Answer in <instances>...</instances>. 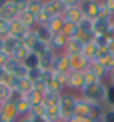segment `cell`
<instances>
[{"label": "cell", "instance_id": "46", "mask_svg": "<svg viewBox=\"0 0 114 122\" xmlns=\"http://www.w3.org/2000/svg\"><path fill=\"white\" fill-rule=\"evenodd\" d=\"M15 9H17V14H24L27 10V0H15Z\"/></svg>", "mask_w": 114, "mask_h": 122}, {"label": "cell", "instance_id": "3", "mask_svg": "<svg viewBox=\"0 0 114 122\" xmlns=\"http://www.w3.org/2000/svg\"><path fill=\"white\" fill-rule=\"evenodd\" d=\"M65 2H67V10L64 14V20L79 25L84 20V14L79 7V2H76V0H65Z\"/></svg>", "mask_w": 114, "mask_h": 122}, {"label": "cell", "instance_id": "61", "mask_svg": "<svg viewBox=\"0 0 114 122\" xmlns=\"http://www.w3.org/2000/svg\"><path fill=\"white\" fill-rule=\"evenodd\" d=\"M0 105H2V102H0Z\"/></svg>", "mask_w": 114, "mask_h": 122}, {"label": "cell", "instance_id": "10", "mask_svg": "<svg viewBox=\"0 0 114 122\" xmlns=\"http://www.w3.org/2000/svg\"><path fill=\"white\" fill-rule=\"evenodd\" d=\"M29 30L30 29H27L19 19H15V20H12L10 22V37H14V39H17L19 42H22L24 40V37L29 34Z\"/></svg>", "mask_w": 114, "mask_h": 122}, {"label": "cell", "instance_id": "20", "mask_svg": "<svg viewBox=\"0 0 114 122\" xmlns=\"http://www.w3.org/2000/svg\"><path fill=\"white\" fill-rule=\"evenodd\" d=\"M104 110H106L104 104H92L91 102V115H89V119L92 122H101V119L104 115Z\"/></svg>", "mask_w": 114, "mask_h": 122}, {"label": "cell", "instance_id": "22", "mask_svg": "<svg viewBox=\"0 0 114 122\" xmlns=\"http://www.w3.org/2000/svg\"><path fill=\"white\" fill-rule=\"evenodd\" d=\"M44 10V2L40 0H27V12H30L32 15H39Z\"/></svg>", "mask_w": 114, "mask_h": 122}, {"label": "cell", "instance_id": "41", "mask_svg": "<svg viewBox=\"0 0 114 122\" xmlns=\"http://www.w3.org/2000/svg\"><path fill=\"white\" fill-rule=\"evenodd\" d=\"M27 79H29V80H32V82L40 80V79H42V70H40V69H32V70H29Z\"/></svg>", "mask_w": 114, "mask_h": 122}, {"label": "cell", "instance_id": "21", "mask_svg": "<svg viewBox=\"0 0 114 122\" xmlns=\"http://www.w3.org/2000/svg\"><path fill=\"white\" fill-rule=\"evenodd\" d=\"M17 19H19V20H20L27 29H30V30L37 27V17H35V15H32V14H30V12H27V10H25L24 14H20Z\"/></svg>", "mask_w": 114, "mask_h": 122}, {"label": "cell", "instance_id": "12", "mask_svg": "<svg viewBox=\"0 0 114 122\" xmlns=\"http://www.w3.org/2000/svg\"><path fill=\"white\" fill-rule=\"evenodd\" d=\"M55 55H57V54H55L52 49H47L44 54H40V55H39V67H40V70H52Z\"/></svg>", "mask_w": 114, "mask_h": 122}, {"label": "cell", "instance_id": "5", "mask_svg": "<svg viewBox=\"0 0 114 122\" xmlns=\"http://www.w3.org/2000/svg\"><path fill=\"white\" fill-rule=\"evenodd\" d=\"M20 119L17 105L12 102H4L0 105V122H17Z\"/></svg>", "mask_w": 114, "mask_h": 122}, {"label": "cell", "instance_id": "49", "mask_svg": "<svg viewBox=\"0 0 114 122\" xmlns=\"http://www.w3.org/2000/svg\"><path fill=\"white\" fill-rule=\"evenodd\" d=\"M106 39H107V42H114V25H111L107 30H106Z\"/></svg>", "mask_w": 114, "mask_h": 122}, {"label": "cell", "instance_id": "13", "mask_svg": "<svg viewBox=\"0 0 114 122\" xmlns=\"http://www.w3.org/2000/svg\"><path fill=\"white\" fill-rule=\"evenodd\" d=\"M89 115H91V102H87L86 99L79 97L77 104H76L74 117H77V119H89Z\"/></svg>", "mask_w": 114, "mask_h": 122}, {"label": "cell", "instance_id": "2", "mask_svg": "<svg viewBox=\"0 0 114 122\" xmlns=\"http://www.w3.org/2000/svg\"><path fill=\"white\" fill-rule=\"evenodd\" d=\"M77 99H79L77 94H71V92H64V94H60L59 110H60V117H62L64 122H67L69 119L74 117V110H76Z\"/></svg>", "mask_w": 114, "mask_h": 122}, {"label": "cell", "instance_id": "50", "mask_svg": "<svg viewBox=\"0 0 114 122\" xmlns=\"http://www.w3.org/2000/svg\"><path fill=\"white\" fill-rule=\"evenodd\" d=\"M9 59H10V57H9L7 54H4V52H0V65H2V67H4V65L7 64V60H9Z\"/></svg>", "mask_w": 114, "mask_h": 122}, {"label": "cell", "instance_id": "14", "mask_svg": "<svg viewBox=\"0 0 114 122\" xmlns=\"http://www.w3.org/2000/svg\"><path fill=\"white\" fill-rule=\"evenodd\" d=\"M87 72H91L94 77H97L99 80H102L106 75H109V72L104 69V65L99 62V60H91L89 62V67H87Z\"/></svg>", "mask_w": 114, "mask_h": 122}, {"label": "cell", "instance_id": "52", "mask_svg": "<svg viewBox=\"0 0 114 122\" xmlns=\"http://www.w3.org/2000/svg\"><path fill=\"white\" fill-rule=\"evenodd\" d=\"M107 52L114 55V42H109V44H107Z\"/></svg>", "mask_w": 114, "mask_h": 122}, {"label": "cell", "instance_id": "29", "mask_svg": "<svg viewBox=\"0 0 114 122\" xmlns=\"http://www.w3.org/2000/svg\"><path fill=\"white\" fill-rule=\"evenodd\" d=\"M76 39H77L79 42H82L84 45H86V44H91V42L94 40V32H86V30H81V29H79Z\"/></svg>", "mask_w": 114, "mask_h": 122}, {"label": "cell", "instance_id": "51", "mask_svg": "<svg viewBox=\"0 0 114 122\" xmlns=\"http://www.w3.org/2000/svg\"><path fill=\"white\" fill-rule=\"evenodd\" d=\"M67 122H92L91 119H77V117H72V119H69Z\"/></svg>", "mask_w": 114, "mask_h": 122}, {"label": "cell", "instance_id": "42", "mask_svg": "<svg viewBox=\"0 0 114 122\" xmlns=\"http://www.w3.org/2000/svg\"><path fill=\"white\" fill-rule=\"evenodd\" d=\"M54 79L62 85V87H67V79H69V74H60V72H54Z\"/></svg>", "mask_w": 114, "mask_h": 122}, {"label": "cell", "instance_id": "34", "mask_svg": "<svg viewBox=\"0 0 114 122\" xmlns=\"http://www.w3.org/2000/svg\"><path fill=\"white\" fill-rule=\"evenodd\" d=\"M19 65H20V62H19V60H15V59H14V57H10V59H9V60H7V64H5V65H4V70H5V72H9V74H12V75H14V72H15V70H17V67H19Z\"/></svg>", "mask_w": 114, "mask_h": 122}, {"label": "cell", "instance_id": "45", "mask_svg": "<svg viewBox=\"0 0 114 122\" xmlns=\"http://www.w3.org/2000/svg\"><path fill=\"white\" fill-rule=\"evenodd\" d=\"M101 122H114V109H106Z\"/></svg>", "mask_w": 114, "mask_h": 122}, {"label": "cell", "instance_id": "53", "mask_svg": "<svg viewBox=\"0 0 114 122\" xmlns=\"http://www.w3.org/2000/svg\"><path fill=\"white\" fill-rule=\"evenodd\" d=\"M17 122H32V119H30V117L27 115V117H20V119H19Z\"/></svg>", "mask_w": 114, "mask_h": 122}, {"label": "cell", "instance_id": "30", "mask_svg": "<svg viewBox=\"0 0 114 122\" xmlns=\"http://www.w3.org/2000/svg\"><path fill=\"white\" fill-rule=\"evenodd\" d=\"M24 95L25 94H29V92H32L34 90V82L32 80H29V79H20L19 80V87H17Z\"/></svg>", "mask_w": 114, "mask_h": 122}, {"label": "cell", "instance_id": "60", "mask_svg": "<svg viewBox=\"0 0 114 122\" xmlns=\"http://www.w3.org/2000/svg\"><path fill=\"white\" fill-rule=\"evenodd\" d=\"M59 122H64V120H59Z\"/></svg>", "mask_w": 114, "mask_h": 122}, {"label": "cell", "instance_id": "26", "mask_svg": "<svg viewBox=\"0 0 114 122\" xmlns=\"http://www.w3.org/2000/svg\"><path fill=\"white\" fill-rule=\"evenodd\" d=\"M45 112H47V109H45V105L42 102L39 105H32L29 117H32V119H45Z\"/></svg>", "mask_w": 114, "mask_h": 122}, {"label": "cell", "instance_id": "4", "mask_svg": "<svg viewBox=\"0 0 114 122\" xmlns=\"http://www.w3.org/2000/svg\"><path fill=\"white\" fill-rule=\"evenodd\" d=\"M79 7L84 14L86 19L89 20H96L101 14L102 9V2H96V0H84V2H79Z\"/></svg>", "mask_w": 114, "mask_h": 122}, {"label": "cell", "instance_id": "35", "mask_svg": "<svg viewBox=\"0 0 114 122\" xmlns=\"http://www.w3.org/2000/svg\"><path fill=\"white\" fill-rule=\"evenodd\" d=\"M24 97H25V95H24V94H22L19 89H12V90H10V97H9V100H7V102L19 104L20 100H24Z\"/></svg>", "mask_w": 114, "mask_h": 122}, {"label": "cell", "instance_id": "6", "mask_svg": "<svg viewBox=\"0 0 114 122\" xmlns=\"http://www.w3.org/2000/svg\"><path fill=\"white\" fill-rule=\"evenodd\" d=\"M44 10H47L50 17H64L67 10V2L65 0H49V2H44Z\"/></svg>", "mask_w": 114, "mask_h": 122}, {"label": "cell", "instance_id": "37", "mask_svg": "<svg viewBox=\"0 0 114 122\" xmlns=\"http://www.w3.org/2000/svg\"><path fill=\"white\" fill-rule=\"evenodd\" d=\"M10 35V22L0 20V39H5Z\"/></svg>", "mask_w": 114, "mask_h": 122}, {"label": "cell", "instance_id": "38", "mask_svg": "<svg viewBox=\"0 0 114 122\" xmlns=\"http://www.w3.org/2000/svg\"><path fill=\"white\" fill-rule=\"evenodd\" d=\"M94 44H96V47L97 49H107V39H106V35H94V40H92Z\"/></svg>", "mask_w": 114, "mask_h": 122}, {"label": "cell", "instance_id": "1", "mask_svg": "<svg viewBox=\"0 0 114 122\" xmlns=\"http://www.w3.org/2000/svg\"><path fill=\"white\" fill-rule=\"evenodd\" d=\"M106 94H107V84L104 80H101V82L86 85L79 97H82V99H86L87 102H92V104H104Z\"/></svg>", "mask_w": 114, "mask_h": 122}, {"label": "cell", "instance_id": "48", "mask_svg": "<svg viewBox=\"0 0 114 122\" xmlns=\"http://www.w3.org/2000/svg\"><path fill=\"white\" fill-rule=\"evenodd\" d=\"M84 77H86V85H91V84H96V82H101L97 77H94L91 72H87V70H84Z\"/></svg>", "mask_w": 114, "mask_h": 122}, {"label": "cell", "instance_id": "54", "mask_svg": "<svg viewBox=\"0 0 114 122\" xmlns=\"http://www.w3.org/2000/svg\"><path fill=\"white\" fill-rule=\"evenodd\" d=\"M109 77H111V84L114 85V70H112V72H109Z\"/></svg>", "mask_w": 114, "mask_h": 122}, {"label": "cell", "instance_id": "39", "mask_svg": "<svg viewBox=\"0 0 114 122\" xmlns=\"http://www.w3.org/2000/svg\"><path fill=\"white\" fill-rule=\"evenodd\" d=\"M34 90L35 92H39V94H42V95H45L47 92H49V89H47V84L40 79V80H37V82H34Z\"/></svg>", "mask_w": 114, "mask_h": 122}, {"label": "cell", "instance_id": "15", "mask_svg": "<svg viewBox=\"0 0 114 122\" xmlns=\"http://www.w3.org/2000/svg\"><path fill=\"white\" fill-rule=\"evenodd\" d=\"M82 49H84V44L79 42L76 37H74V39H67V44H65V47H64V54H67V55L82 54Z\"/></svg>", "mask_w": 114, "mask_h": 122}, {"label": "cell", "instance_id": "36", "mask_svg": "<svg viewBox=\"0 0 114 122\" xmlns=\"http://www.w3.org/2000/svg\"><path fill=\"white\" fill-rule=\"evenodd\" d=\"M50 14L47 12V10H42L39 15H37V25H47L49 22H50Z\"/></svg>", "mask_w": 114, "mask_h": 122}, {"label": "cell", "instance_id": "17", "mask_svg": "<svg viewBox=\"0 0 114 122\" xmlns=\"http://www.w3.org/2000/svg\"><path fill=\"white\" fill-rule=\"evenodd\" d=\"M34 32H35V37H37L39 42H42V44H45V45L50 44L52 34H50V30H49L45 25H37V27L34 29Z\"/></svg>", "mask_w": 114, "mask_h": 122}, {"label": "cell", "instance_id": "24", "mask_svg": "<svg viewBox=\"0 0 114 122\" xmlns=\"http://www.w3.org/2000/svg\"><path fill=\"white\" fill-rule=\"evenodd\" d=\"M82 55H84L89 62H91V60H96V55H97V47H96V44H94V42L86 44L84 49H82Z\"/></svg>", "mask_w": 114, "mask_h": 122}, {"label": "cell", "instance_id": "27", "mask_svg": "<svg viewBox=\"0 0 114 122\" xmlns=\"http://www.w3.org/2000/svg\"><path fill=\"white\" fill-rule=\"evenodd\" d=\"M79 32V25L76 24H71V22H65L64 24V29H62V34L67 37V39H74Z\"/></svg>", "mask_w": 114, "mask_h": 122}, {"label": "cell", "instance_id": "19", "mask_svg": "<svg viewBox=\"0 0 114 122\" xmlns=\"http://www.w3.org/2000/svg\"><path fill=\"white\" fill-rule=\"evenodd\" d=\"M19 40L17 39H14V37H5L4 39V54H7L9 57H12L14 54H15V50H17V47H19Z\"/></svg>", "mask_w": 114, "mask_h": 122}, {"label": "cell", "instance_id": "7", "mask_svg": "<svg viewBox=\"0 0 114 122\" xmlns=\"http://www.w3.org/2000/svg\"><path fill=\"white\" fill-rule=\"evenodd\" d=\"M67 87L74 92H82V89L86 87V77H84V72H76V70H71L69 72V79H67Z\"/></svg>", "mask_w": 114, "mask_h": 122}, {"label": "cell", "instance_id": "58", "mask_svg": "<svg viewBox=\"0 0 114 122\" xmlns=\"http://www.w3.org/2000/svg\"><path fill=\"white\" fill-rule=\"evenodd\" d=\"M2 5H4V2H2V0H0V9H2Z\"/></svg>", "mask_w": 114, "mask_h": 122}, {"label": "cell", "instance_id": "18", "mask_svg": "<svg viewBox=\"0 0 114 122\" xmlns=\"http://www.w3.org/2000/svg\"><path fill=\"white\" fill-rule=\"evenodd\" d=\"M64 24H65L64 17H52V19H50V22H49L45 27H47V29L50 30V34L54 35V34H60V32H62Z\"/></svg>", "mask_w": 114, "mask_h": 122}, {"label": "cell", "instance_id": "33", "mask_svg": "<svg viewBox=\"0 0 114 122\" xmlns=\"http://www.w3.org/2000/svg\"><path fill=\"white\" fill-rule=\"evenodd\" d=\"M99 62L104 65V69H106L107 72H112V70H114V55H112V54L104 55V57H102Z\"/></svg>", "mask_w": 114, "mask_h": 122}, {"label": "cell", "instance_id": "43", "mask_svg": "<svg viewBox=\"0 0 114 122\" xmlns=\"http://www.w3.org/2000/svg\"><path fill=\"white\" fill-rule=\"evenodd\" d=\"M27 74H29V70H27V69H25L22 64H20V65L17 67V70L14 72V75H15L19 80H20V79H27Z\"/></svg>", "mask_w": 114, "mask_h": 122}, {"label": "cell", "instance_id": "8", "mask_svg": "<svg viewBox=\"0 0 114 122\" xmlns=\"http://www.w3.org/2000/svg\"><path fill=\"white\" fill-rule=\"evenodd\" d=\"M19 17L17 9H15V0H9V2H4L2 9H0V20L5 22H12Z\"/></svg>", "mask_w": 114, "mask_h": 122}, {"label": "cell", "instance_id": "28", "mask_svg": "<svg viewBox=\"0 0 114 122\" xmlns=\"http://www.w3.org/2000/svg\"><path fill=\"white\" fill-rule=\"evenodd\" d=\"M30 105H39V104H42L44 102V95L42 94H39V92H35V90H32V92H29V94H25V97H24Z\"/></svg>", "mask_w": 114, "mask_h": 122}, {"label": "cell", "instance_id": "32", "mask_svg": "<svg viewBox=\"0 0 114 122\" xmlns=\"http://www.w3.org/2000/svg\"><path fill=\"white\" fill-rule=\"evenodd\" d=\"M17 105V110H19V115L20 117H27L29 114H30V109H32V105L24 99V100H20L19 104H15Z\"/></svg>", "mask_w": 114, "mask_h": 122}, {"label": "cell", "instance_id": "44", "mask_svg": "<svg viewBox=\"0 0 114 122\" xmlns=\"http://www.w3.org/2000/svg\"><path fill=\"white\" fill-rule=\"evenodd\" d=\"M79 29H81V30H86V32H94V30H92V20H89V19L84 17V20L79 24Z\"/></svg>", "mask_w": 114, "mask_h": 122}, {"label": "cell", "instance_id": "9", "mask_svg": "<svg viewBox=\"0 0 114 122\" xmlns=\"http://www.w3.org/2000/svg\"><path fill=\"white\" fill-rule=\"evenodd\" d=\"M52 70L54 72H60V74H69L71 72V64H69V55L67 54H57L55 55V60H54V65H52Z\"/></svg>", "mask_w": 114, "mask_h": 122}, {"label": "cell", "instance_id": "59", "mask_svg": "<svg viewBox=\"0 0 114 122\" xmlns=\"http://www.w3.org/2000/svg\"><path fill=\"white\" fill-rule=\"evenodd\" d=\"M112 25H114V19H112Z\"/></svg>", "mask_w": 114, "mask_h": 122}, {"label": "cell", "instance_id": "57", "mask_svg": "<svg viewBox=\"0 0 114 122\" xmlns=\"http://www.w3.org/2000/svg\"><path fill=\"white\" fill-rule=\"evenodd\" d=\"M2 72H4V67H2V65H0V74H2Z\"/></svg>", "mask_w": 114, "mask_h": 122}, {"label": "cell", "instance_id": "40", "mask_svg": "<svg viewBox=\"0 0 114 122\" xmlns=\"http://www.w3.org/2000/svg\"><path fill=\"white\" fill-rule=\"evenodd\" d=\"M10 90H12V89H9L7 85L0 84V102H2V104L9 100V97H10Z\"/></svg>", "mask_w": 114, "mask_h": 122}, {"label": "cell", "instance_id": "23", "mask_svg": "<svg viewBox=\"0 0 114 122\" xmlns=\"http://www.w3.org/2000/svg\"><path fill=\"white\" fill-rule=\"evenodd\" d=\"M22 65H24L27 70H32V69H40V67H39V55H37V54H34V52H30V54L27 55V59L22 62Z\"/></svg>", "mask_w": 114, "mask_h": 122}, {"label": "cell", "instance_id": "47", "mask_svg": "<svg viewBox=\"0 0 114 122\" xmlns=\"http://www.w3.org/2000/svg\"><path fill=\"white\" fill-rule=\"evenodd\" d=\"M102 9L107 14L114 15V0H104V2H102Z\"/></svg>", "mask_w": 114, "mask_h": 122}, {"label": "cell", "instance_id": "25", "mask_svg": "<svg viewBox=\"0 0 114 122\" xmlns=\"http://www.w3.org/2000/svg\"><path fill=\"white\" fill-rule=\"evenodd\" d=\"M29 54H30V49H29V47H25V45L20 42V44H19V47H17V50H15V54H14L12 57L22 64V62L27 59V55H29Z\"/></svg>", "mask_w": 114, "mask_h": 122}, {"label": "cell", "instance_id": "11", "mask_svg": "<svg viewBox=\"0 0 114 122\" xmlns=\"http://www.w3.org/2000/svg\"><path fill=\"white\" fill-rule=\"evenodd\" d=\"M69 64H71V70H76V72H84L89 67V60L82 54L69 55Z\"/></svg>", "mask_w": 114, "mask_h": 122}, {"label": "cell", "instance_id": "56", "mask_svg": "<svg viewBox=\"0 0 114 122\" xmlns=\"http://www.w3.org/2000/svg\"><path fill=\"white\" fill-rule=\"evenodd\" d=\"M32 119V117H30ZM32 122H45V119H32Z\"/></svg>", "mask_w": 114, "mask_h": 122}, {"label": "cell", "instance_id": "55", "mask_svg": "<svg viewBox=\"0 0 114 122\" xmlns=\"http://www.w3.org/2000/svg\"><path fill=\"white\" fill-rule=\"evenodd\" d=\"M0 52H4V39H0Z\"/></svg>", "mask_w": 114, "mask_h": 122}, {"label": "cell", "instance_id": "16", "mask_svg": "<svg viewBox=\"0 0 114 122\" xmlns=\"http://www.w3.org/2000/svg\"><path fill=\"white\" fill-rule=\"evenodd\" d=\"M65 44H67V37H65L62 32H60V34H54V35H52V39H50L49 49H52V50L57 54V50H64Z\"/></svg>", "mask_w": 114, "mask_h": 122}, {"label": "cell", "instance_id": "31", "mask_svg": "<svg viewBox=\"0 0 114 122\" xmlns=\"http://www.w3.org/2000/svg\"><path fill=\"white\" fill-rule=\"evenodd\" d=\"M106 109H114V85L107 84V94H106V100H104Z\"/></svg>", "mask_w": 114, "mask_h": 122}]
</instances>
